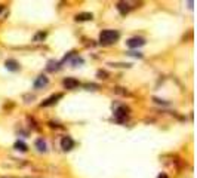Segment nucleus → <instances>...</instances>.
Returning <instances> with one entry per match:
<instances>
[{
  "instance_id": "nucleus-15",
  "label": "nucleus",
  "mask_w": 197,
  "mask_h": 178,
  "mask_svg": "<svg viewBox=\"0 0 197 178\" xmlns=\"http://www.w3.org/2000/svg\"><path fill=\"white\" fill-rule=\"evenodd\" d=\"M45 37H46V34H45V33H39V34L34 37V40L37 42V40H40V39H45Z\"/></svg>"
},
{
  "instance_id": "nucleus-11",
  "label": "nucleus",
  "mask_w": 197,
  "mask_h": 178,
  "mask_svg": "<svg viewBox=\"0 0 197 178\" xmlns=\"http://www.w3.org/2000/svg\"><path fill=\"white\" fill-rule=\"evenodd\" d=\"M58 65H59V62L54 61V60H50V61L48 62V67H46V70L48 71H55V70L58 69Z\"/></svg>"
},
{
  "instance_id": "nucleus-6",
  "label": "nucleus",
  "mask_w": 197,
  "mask_h": 178,
  "mask_svg": "<svg viewBox=\"0 0 197 178\" xmlns=\"http://www.w3.org/2000/svg\"><path fill=\"white\" fill-rule=\"evenodd\" d=\"M62 98V94H56V95H52V96H49L48 100H45L43 103L40 104L42 107H49V105H52V104H55L58 100H61Z\"/></svg>"
},
{
  "instance_id": "nucleus-13",
  "label": "nucleus",
  "mask_w": 197,
  "mask_h": 178,
  "mask_svg": "<svg viewBox=\"0 0 197 178\" xmlns=\"http://www.w3.org/2000/svg\"><path fill=\"white\" fill-rule=\"evenodd\" d=\"M36 147H37V149H39L40 151H46V143H45L42 138L36 141Z\"/></svg>"
},
{
  "instance_id": "nucleus-7",
  "label": "nucleus",
  "mask_w": 197,
  "mask_h": 178,
  "mask_svg": "<svg viewBox=\"0 0 197 178\" xmlns=\"http://www.w3.org/2000/svg\"><path fill=\"white\" fill-rule=\"evenodd\" d=\"M64 86L67 89H74L79 86V80H76L74 77H67V79H64Z\"/></svg>"
},
{
  "instance_id": "nucleus-8",
  "label": "nucleus",
  "mask_w": 197,
  "mask_h": 178,
  "mask_svg": "<svg viewBox=\"0 0 197 178\" xmlns=\"http://www.w3.org/2000/svg\"><path fill=\"white\" fill-rule=\"evenodd\" d=\"M5 65H6L7 70H11V71H18L20 70V62L15 61V60H7L6 62H5Z\"/></svg>"
},
{
  "instance_id": "nucleus-1",
  "label": "nucleus",
  "mask_w": 197,
  "mask_h": 178,
  "mask_svg": "<svg viewBox=\"0 0 197 178\" xmlns=\"http://www.w3.org/2000/svg\"><path fill=\"white\" fill-rule=\"evenodd\" d=\"M119 37H120V33L117 30H102L99 34V42L102 45H111L119 40Z\"/></svg>"
},
{
  "instance_id": "nucleus-12",
  "label": "nucleus",
  "mask_w": 197,
  "mask_h": 178,
  "mask_svg": "<svg viewBox=\"0 0 197 178\" xmlns=\"http://www.w3.org/2000/svg\"><path fill=\"white\" fill-rule=\"evenodd\" d=\"M15 149L20 151H27V144L22 143V141H16L15 143Z\"/></svg>"
},
{
  "instance_id": "nucleus-14",
  "label": "nucleus",
  "mask_w": 197,
  "mask_h": 178,
  "mask_svg": "<svg viewBox=\"0 0 197 178\" xmlns=\"http://www.w3.org/2000/svg\"><path fill=\"white\" fill-rule=\"evenodd\" d=\"M98 77H99V79H107V77H108V73H107V71H102V70H99V71H98Z\"/></svg>"
},
{
  "instance_id": "nucleus-18",
  "label": "nucleus",
  "mask_w": 197,
  "mask_h": 178,
  "mask_svg": "<svg viewBox=\"0 0 197 178\" xmlns=\"http://www.w3.org/2000/svg\"><path fill=\"white\" fill-rule=\"evenodd\" d=\"M157 178H169V177H168L166 174H160V175H159V177H157Z\"/></svg>"
},
{
  "instance_id": "nucleus-17",
  "label": "nucleus",
  "mask_w": 197,
  "mask_h": 178,
  "mask_svg": "<svg viewBox=\"0 0 197 178\" xmlns=\"http://www.w3.org/2000/svg\"><path fill=\"white\" fill-rule=\"evenodd\" d=\"M129 55H132V56H138V58H142V54H141V52H129Z\"/></svg>"
},
{
  "instance_id": "nucleus-3",
  "label": "nucleus",
  "mask_w": 197,
  "mask_h": 178,
  "mask_svg": "<svg viewBox=\"0 0 197 178\" xmlns=\"http://www.w3.org/2000/svg\"><path fill=\"white\" fill-rule=\"evenodd\" d=\"M48 83H49V79L45 74H42V76H39V77L36 79V82H34V88H36V89H43L45 86H48Z\"/></svg>"
},
{
  "instance_id": "nucleus-9",
  "label": "nucleus",
  "mask_w": 197,
  "mask_h": 178,
  "mask_svg": "<svg viewBox=\"0 0 197 178\" xmlns=\"http://www.w3.org/2000/svg\"><path fill=\"white\" fill-rule=\"evenodd\" d=\"M117 9H119V12H120L122 15H126L130 11V6L128 5V3H123V2H120V3H117Z\"/></svg>"
},
{
  "instance_id": "nucleus-16",
  "label": "nucleus",
  "mask_w": 197,
  "mask_h": 178,
  "mask_svg": "<svg viewBox=\"0 0 197 178\" xmlns=\"http://www.w3.org/2000/svg\"><path fill=\"white\" fill-rule=\"evenodd\" d=\"M85 88H86V89H92V91H94V89H98V85H94V83H90V85H86Z\"/></svg>"
},
{
  "instance_id": "nucleus-19",
  "label": "nucleus",
  "mask_w": 197,
  "mask_h": 178,
  "mask_svg": "<svg viewBox=\"0 0 197 178\" xmlns=\"http://www.w3.org/2000/svg\"><path fill=\"white\" fill-rule=\"evenodd\" d=\"M2 11H3V6H2V5H0V12H2Z\"/></svg>"
},
{
  "instance_id": "nucleus-10",
  "label": "nucleus",
  "mask_w": 197,
  "mask_h": 178,
  "mask_svg": "<svg viewBox=\"0 0 197 178\" xmlns=\"http://www.w3.org/2000/svg\"><path fill=\"white\" fill-rule=\"evenodd\" d=\"M94 18V15L89 12H83V14H77L76 15V21H89Z\"/></svg>"
},
{
  "instance_id": "nucleus-2",
  "label": "nucleus",
  "mask_w": 197,
  "mask_h": 178,
  "mask_svg": "<svg viewBox=\"0 0 197 178\" xmlns=\"http://www.w3.org/2000/svg\"><path fill=\"white\" fill-rule=\"evenodd\" d=\"M128 43V46L132 49H135V48H141V46H144L145 45V39H142V37H130L129 40L126 42Z\"/></svg>"
},
{
  "instance_id": "nucleus-4",
  "label": "nucleus",
  "mask_w": 197,
  "mask_h": 178,
  "mask_svg": "<svg viewBox=\"0 0 197 178\" xmlns=\"http://www.w3.org/2000/svg\"><path fill=\"white\" fill-rule=\"evenodd\" d=\"M73 147H74V141H73V138L71 137H64L61 140V149L62 150L68 151V150H71Z\"/></svg>"
},
{
  "instance_id": "nucleus-5",
  "label": "nucleus",
  "mask_w": 197,
  "mask_h": 178,
  "mask_svg": "<svg viewBox=\"0 0 197 178\" xmlns=\"http://www.w3.org/2000/svg\"><path fill=\"white\" fill-rule=\"evenodd\" d=\"M128 111H129V109L128 107H119V109L114 111V116L116 119H119V120H123V119H126L128 117Z\"/></svg>"
}]
</instances>
